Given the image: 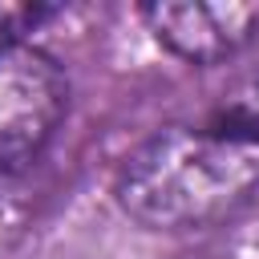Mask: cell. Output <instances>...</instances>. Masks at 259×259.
Returning a JSON list of instances; mask_svg holds the SVG:
<instances>
[{
  "label": "cell",
  "instance_id": "cell-1",
  "mask_svg": "<svg viewBox=\"0 0 259 259\" xmlns=\"http://www.w3.org/2000/svg\"><path fill=\"white\" fill-rule=\"evenodd\" d=\"M259 194V146L210 125H170L142 142L121 174L117 202L154 231H190L231 219Z\"/></svg>",
  "mask_w": 259,
  "mask_h": 259
},
{
  "label": "cell",
  "instance_id": "cell-2",
  "mask_svg": "<svg viewBox=\"0 0 259 259\" xmlns=\"http://www.w3.org/2000/svg\"><path fill=\"white\" fill-rule=\"evenodd\" d=\"M65 97V73L49 53L0 40V170H16L45 150Z\"/></svg>",
  "mask_w": 259,
  "mask_h": 259
},
{
  "label": "cell",
  "instance_id": "cell-3",
  "mask_svg": "<svg viewBox=\"0 0 259 259\" xmlns=\"http://www.w3.org/2000/svg\"><path fill=\"white\" fill-rule=\"evenodd\" d=\"M142 16L186 61H223L259 32V4H154Z\"/></svg>",
  "mask_w": 259,
  "mask_h": 259
},
{
  "label": "cell",
  "instance_id": "cell-4",
  "mask_svg": "<svg viewBox=\"0 0 259 259\" xmlns=\"http://www.w3.org/2000/svg\"><path fill=\"white\" fill-rule=\"evenodd\" d=\"M214 125L259 146V73H251L247 81H239L235 89L223 93V101L214 109Z\"/></svg>",
  "mask_w": 259,
  "mask_h": 259
}]
</instances>
